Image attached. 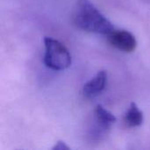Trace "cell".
Here are the masks:
<instances>
[{
  "instance_id": "obj_1",
  "label": "cell",
  "mask_w": 150,
  "mask_h": 150,
  "mask_svg": "<svg viewBox=\"0 0 150 150\" xmlns=\"http://www.w3.org/2000/svg\"><path fill=\"white\" fill-rule=\"evenodd\" d=\"M72 18L75 25L86 32L107 35L114 29L112 22L89 0H78L76 2Z\"/></svg>"
},
{
  "instance_id": "obj_2",
  "label": "cell",
  "mask_w": 150,
  "mask_h": 150,
  "mask_svg": "<svg viewBox=\"0 0 150 150\" xmlns=\"http://www.w3.org/2000/svg\"><path fill=\"white\" fill-rule=\"evenodd\" d=\"M44 44V63L47 68L54 70H63L70 66V53L62 42L51 37H45Z\"/></svg>"
},
{
  "instance_id": "obj_3",
  "label": "cell",
  "mask_w": 150,
  "mask_h": 150,
  "mask_svg": "<svg viewBox=\"0 0 150 150\" xmlns=\"http://www.w3.org/2000/svg\"><path fill=\"white\" fill-rule=\"evenodd\" d=\"M108 42L115 48L123 52L130 53L134 51L137 46L135 37L126 30H112L107 34Z\"/></svg>"
},
{
  "instance_id": "obj_4",
  "label": "cell",
  "mask_w": 150,
  "mask_h": 150,
  "mask_svg": "<svg viewBox=\"0 0 150 150\" xmlns=\"http://www.w3.org/2000/svg\"><path fill=\"white\" fill-rule=\"evenodd\" d=\"M107 73L105 70L99 71L91 80L86 83L83 88V95L86 98H92L100 94L106 86Z\"/></svg>"
},
{
  "instance_id": "obj_5",
  "label": "cell",
  "mask_w": 150,
  "mask_h": 150,
  "mask_svg": "<svg viewBox=\"0 0 150 150\" xmlns=\"http://www.w3.org/2000/svg\"><path fill=\"white\" fill-rule=\"evenodd\" d=\"M96 122L105 130L110 129L112 125L116 122V117L109 111L105 109L102 105H98L94 111Z\"/></svg>"
},
{
  "instance_id": "obj_6",
  "label": "cell",
  "mask_w": 150,
  "mask_h": 150,
  "mask_svg": "<svg viewBox=\"0 0 150 150\" xmlns=\"http://www.w3.org/2000/svg\"><path fill=\"white\" fill-rule=\"evenodd\" d=\"M143 121L142 112L135 103H131L128 110L124 116V122L127 127H135L142 125Z\"/></svg>"
},
{
  "instance_id": "obj_7",
  "label": "cell",
  "mask_w": 150,
  "mask_h": 150,
  "mask_svg": "<svg viewBox=\"0 0 150 150\" xmlns=\"http://www.w3.org/2000/svg\"><path fill=\"white\" fill-rule=\"evenodd\" d=\"M52 149L54 150H69V147L66 145V143L62 141H59L54 147Z\"/></svg>"
}]
</instances>
